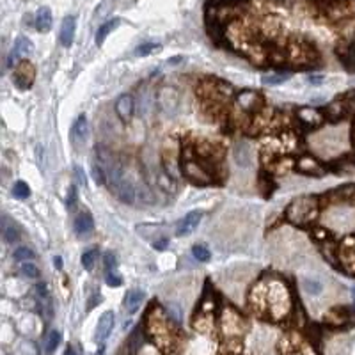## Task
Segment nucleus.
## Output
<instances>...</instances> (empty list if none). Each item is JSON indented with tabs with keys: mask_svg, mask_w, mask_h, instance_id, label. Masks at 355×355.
<instances>
[{
	"mask_svg": "<svg viewBox=\"0 0 355 355\" xmlns=\"http://www.w3.org/2000/svg\"><path fill=\"white\" fill-rule=\"evenodd\" d=\"M96 151H98L96 153L98 164H100V167L105 172L107 185H109L110 192H114V195L119 201H123L126 204H132L137 197V188L135 183L130 180L123 162L114 155V151L103 148V146H100Z\"/></svg>",
	"mask_w": 355,
	"mask_h": 355,
	"instance_id": "f257e3e1",
	"label": "nucleus"
},
{
	"mask_svg": "<svg viewBox=\"0 0 355 355\" xmlns=\"http://www.w3.org/2000/svg\"><path fill=\"white\" fill-rule=\"evenodd\" d=\"M265 286V318L282 321L293 312V297L282 279H263Z\"/></svg>",
	"mask_w": 355,
	"mask_h": 355,
	"instance_id": "f03ea898",
	"label": "nucleus"
},
{
	"mask_svg": "<svg viewBox=\"0 0 355 355\" xmlns=\"http://www.w3.org/2000/svg\"><path fill=\"white\" fill-rule=\"evenodd\" d=\"M146 334L149 336V339L160 348V350L171 351L174 346V334H172L171 321L165 316V312L162 311L158 305H151L146 314L144 320Z\"/></svg>",
	"mask_w": 355,
	"mask_h": 355,
	"instance_id": "7ed1b4c3",
	"label": "nucleus"
},
{
	"mask_svg": "<svg viewBox=\"0 0 355 355\" xmlns=\"http://www.w3.org/2000/svg\"><path fill=\"white\" fill-rule=\"evenodd\" d=\"M320 211V199L316 195H300L293 199L286 208V220L295 226H309L314 222Z\"/></svg>",
	"mask_w": 355,
	"mask_h": 355,
	"instance_id": "20e7f679",
	"label": "nucleus"
},
{
	"mask_svg": "<svg viewBox=\"0 0 355 355\" xmlns=\"http://www.w3.org/2000/svg\"><path fill=\"white\" fill-rule=\"evenodd\" d=\"M194 155H192V153L183 155V160H181V174H183L188 181H192V183L195 185H211L213 183V172L208 169L206 160H203V158L197 160Z\"/></svg>",
	"mask_w": 355,
	"mask_h": 355,
	"instance_id": "39448f33",
	"label": "nucleus"
},
{
	"mask_svg": "<svg viewBox=\"0 0 355 355\" xmlns=\"http://www.w3.org/2000/svg\"><path fill=\"white\" fill-rule=\"evenodd\" d=\"M220 330L226 337H240L245 330V320L236 309L224 307L220 312Z\"/></svg>",
	"mask_w": 355,
	"mask_h": 355,
	"instance_id": "423d86ee",
	"label": "nucleus"
},
{
	"mask_svg": "<svg viewBox=\"0 0 355 355\" xmlns=\"http://www.w3.org/2000/svg\"><path fill=\"white\" fill-rule=\"evenodd\" d=\"M288 61L291 64H298V66H305V64H312L318 59V52L314 47L307 43V41H293L288 47Z\"/></svg>",
	"mask_w": 355,
	"mask_h": 355,
	"instance_id": "0eeeda50",
	"label": "nucleus"
},
{
	"mask_svg": "<svg viewBox=\"0 0 355 355\" xmlns=\"http://www.w3.org/2000/svg\"><path fill=\"white\" fill-rule=\"evenodd\" d=\"M279 348L284 355H318L316 348L298 334H288L281 339Z\"/></svg>",
	"mask_w": 355,
	"mask_h": 355,
	"instance_id": "6e6552de",
	"label": "nucleus"
},
{
	"mask_svg": "<svg viewBox=\"0 0 355 355\" xmlns=\"http://www.w3.org/2000/svg\"><path fill=\"white\" fill-rule=\"evenodd\" d=\"M234 105L242 112L258 114L265 109V100L256 91H242V93H238L234 96Z\"/></svg>",
	"mask_w": 355,
	"mask_h": 355,
	"instance_id": "1a4fd4ad",
	"label": "nucleus"
},
{
	"mask_svg": "<svg viewBox=\"0 0 355 355\" xmlns=\"http://www.w3.org/2000/svg\"><path fill=\"white\" fill-rule=\"evenodd\" d=\"M34 78H36V68L32 66V63H29L25 59L18 61V64L15 66V71H13V82H15V86L22 91H27L34 84Z\"/></svg>",
	"mask_w": 355,
	"mask_h": 355,
	"instance_id": "9d476101",
	"label": "nucleus"
},
{
	"mask_svg": "<svg viewBox=\"0 0 355 355\" xmlns=\"http://www.w3.org/2000/svg\"><path fill=\"white\" fill-rule=\"evenodd\" d=\"M156 102L160 105V109L164 110L165 114H174L180 107V93L174 89V87H162L158 91V96H156Z\"/></svg>",
	"mask_w": 355,
	"mask_h": 355,
	"instance_id": "9b49d317",
	"label": "nucleus"
},
{
	"mask_svg": "<svg viewBox=\"0 0 355 355\" xmlns=\"http://www.w3.org/2000/svg\"><path fill=\"white\" fill-rule=\"evenodd\" d=\"M297 121L298 125L305 126L307 130H314L325 121V114L312 107H300L297 110Z\"/></svg>",
	"mask_w": 355,
	"mask_h": 355,
	"instance_id": "f8f14e48",
	"label": "nucleus"
},
{
	"mask_svg": "<svg viewBox=\"0 0 355 355\" xmlns=\"http://www.w3.org/2000/svg\"><path fill=\"white\" fill-rule=\"evenodd\" d=\"M297 171L302 172V174H309V176H321L325 172L323 165L311 155H304L297 160Z\"/></svg>",
	"mask_w": 355,
	"mask_h": 355,
	"instance_id": "ddd939ff",
	"label": "nucleus"
},
{
	"mask_svg": "<svg viewBox=\"0 0 355 355\" xmlns=\"http://www.w3.org/2000/svg\"><path fill=\"white\" fill-rule=\"evenodd\" d=\"M32 52H34V45H32L31 39L25 38V36H20V38L16 39L15 47H13V52L9 54L8 66L13 68V63H15V61H18V59L24 57V55H31Z\"/></svg>",
	"mask_w": 355,
	"mask_h": 355,
	"instance_id": "4468645a",
	"label": "nucleus"
},
{
	"mask_svg": "<svg viewBox=\"0 0 355 355\" xmlns=\"http://www.w3.org/2000/svg\"><path fill=\"white\" fill-rule=\"evenodd\" d=\"M201 217H203L201 211H190V213H187L183 219L180 220L178 227H176V234H178V236H187V234H190L195 227L199 226Z\"/></svg>",
	"mask_w": 355,
	"mask_h": 355,
	"instance_id": "2eb2a0df",
	"label": "nucleus"
},
{
	"mask_svg": "<svg viewBox=\"0 0 355 355\" xmlns=\"http://www.w3.org/2000/svg\"><path fill=\"white\" fill-rule=\"evenodd\" d=\"M75 29H77V18L75 16H66L61 25V32H59V41L63 47H71L75 39Z\"/></svg>",
	"mask_w": 355,
	"mask_h": 355,
	"instance_id": "dca6fc26",
	"label": "nucleus"
},
{
	"mask_svg": "<svg viewBox=\"0 0 355 355\" xmlns=\"http://www.w3.org/2000/svg\"><path fill=\"white\" fill-rule=\"evenodd\" d=\"M133 109H135V103H133V98L130 94H123V96L117 98L116 102V112L119 116V119L125 123H128L133 116Z\"/></svg>",
	"mask_w": 355,
	"mask_h": 355,
	"instance_id": "f3484780",
	"label": "nucleus"
},
{
	"mask_svg": "<svg viewBox=\"0 0 355 355\" xmlns=\"http://www.w3.org/2000/svg\"><path fill=\"white\" fill-rule=\"evenodd\" d=\"M337 258H339L341 261V266H343L348 273L355 275V247H350L348 243L343 242V245L337 250Z\"/></svg>",
	"mask_w": 355,
	"mask_h": 355,
	"instance_id": "a211bd4d",
	"label": "nucleus"
},
{
	"mask_svg": "<svg viewBox=\"0 0 355 355\" xmlns=\"http://www.w3.org/2000/svg\"><path fill=\"white\" fill-rule=\"evenodd\" d=\"M348 112H350V107H348L346 100H336V102H332L330 105L327 107V110H325L323 114L328 121L336 123V121H341Z\"/></svg>",
	"mask_w": 355,
	"mask_h": 355,
	"instance_id": "6ab92c4d",
	"label": "nucleus"
},
{
	"mask_svg": "<svg viewBox=\"0 0 355 355\" xmlns=\"http://www.w3.org/2000/svg\"><path fill=\"white\" fill-rule=\"evenodd\" d=\"M233 158L240 167H249V165L252 164V151H250V146L247 144L245 141L236 142V146L233 148Z\"/></svg>",
	"mask_w": 355,
	"mask_h": 355,
	"instance_id": "aec40b11",
	"label": "nucleus"
},
{
	"mask_svg": "<svg viewBox=\"0 0 355 355\" xmlns=\"http://www.w3.org/2000/svg\"><path fill=\"white\" fill-rule=\"evenodd\" d=\"M114 323H116V316H114L112 311H107L102 314L100 321H98V327H96V339L98 341H105L109 337V334L112 332L114 328Z\"/></svg>",
	"mask_w": 355,
	"mask_h": 355,
	"instance_id": "412c9836",
	"label": "nucleus"
},
{
	"mask_svg": "<svg viewBox=\"0 0 355 355\" xmlns=\"http://www.w3.org/2000/svg\"><path fill=\"white\" fill-rule=\"evenodd\" d=\"M73 229L78 236H86V234L93 233L94 220H93V217H91V213L84 211V213L77 215V219H75V222H73Z\"/></svg>",
	"mask_w": 355,
	"mask_h": 355,
	"instance_id": "4be33fe9",
	"label": "nucleus"
},
{
	"mask_svg": "<svg viewBox=\"0 0 355 355\" xmlns=\"http://www.w3.org/2000/svg\"><path fill=\"white\" fill-rule=\"evenodd\" d=\"M0 227H2V236L8 243H16L20 240V227L9 219L8 215H2Z\"/></svg>",
	"mask_w": 355,
	"mask_h": 355,
	"instance_id": "5701e85b",
	"label": "nucleus"
},
{
	"mask_svg": "<svg viewBox=\"0 0 355 355\" xmlns=\"http://www.w3.org/2000/svg\"><path fill=\"white\" fill-rule=\"evenodd\" d=\"M350 318H351V312L348 307H334L328 311V314L325 316V321L334 325V327H341V325H344L346 321H350Z\"/></svg>",
	"mask_w": 355,
	"mask_h": 355,
	"instance_id": "b1692460",
	"label": "nucleus"
},
{
	"mask_svg": "<svg viewBox=\"0 0 355 355\" xmlns=\"http://www.w3.org/2000/svg\"><path fill=\"white\" fill-rule=\"evenodd\" d=\"M337 55H339L341 63L344 64L348 71H355V43L343 45L337 48Z\"/></svg>",
	"mask_w": 355,
	"mask_h": 355,
	"instance_id": "393cba45",
	"label": "nucleus"
},
{
	"mask_svg": "<svg viewBox=\"0 0 355 355\" xmlns=\"http://www.w3.org/2000/svg\"><path fill=\"white\" fill-rule=\"evenodd\" d=\"M142 300H144V291H141V289H132V291L126 293V297H125V309L130 314H133V312L139 311Z\"/></svg>",
	"mask_w": 355,
	"mask_h": 355,
	"instance_id": "a878e982",
	"label": "nucleus"
},
{
	"mask_svg": "<svg viewBox=\"0 0 355 355\" xmlns=\"http://www.w3.org/2000/svg\"><path fill=\"white\" fill-rule=\"evenodd\" d=\"M87 117L86 114H82V116H78L77 119H75L73 126H71V135H73V141L80 142V141H86L87 137Z\"/></svg>",
	"mask_w": 355,
	"mask_h": 355,
	"instance_id": "bb28decb",
	"label": "nucleus"
},
{
	"mask_svg": "<svg viewBox=\"0 0 355 355\" xmlns=\"http://www.w3.org/2000/svg\"><path fill=\"white\" fill-rule=\"evenodd\" d=\"M52 11L48 8H41L36 13V29L39 32H48L52 29Z\"/></svg>",
	"mask_w": 355,
	"mask_h": 355,
	"instance_id": "cd10ccee",
	"label": "nucleus"
},
{
	"mask_svg": "<svg viewBox=\"0 0 355 355\" xmlns=\"http://www.w3.org/2000/svg\"><path fill=\"white\" fill-rule=\"evenodd\" d=\"M194 327H195V330L203 332V334H208V332H211V330H213V327H215L213 314L199 311V314H197V316H195V320H194Z\"/></svg>",
	"mask_w": 355,
	"mask_h": 355,
	"instance_id": "c85d7f7f",
	"label": "nucleus"
},
{
	"mask_svg": "<svg viewBox=\"0 0 355 355\" xmlns=\"http://www.w3.org/2000/svg\"><path fill=\"white\" fill-rule=\"evenodd\" d=\"M119 24H121V20L114 18V20H109L107 24H103L102 27L98 29V32H96V45H100V47H102L103 41L107 39V36H109L110 32L114 31V29H117V25H119Z\"/></svg>",
	"mask_w": 355,
	"mask_h": 355,
	"instance_id": "c756f323",
	"label": "nucleus"
},
{
	"mask_svg": "<svg viewBox=\"0 0 355 355\" xmlns=\"http://www.w3.org/2000/svg\"><path fill=\"white\" fill-rule=\"evenodd\" d=\"M59 343H61V332L52 330L47 336V339H45V353H54L57 350Z\"/></svg>",
	"mask_w": 355,
	"mask_h": 355,
	"instance_id": "7c9ffc66",
	"label": "nucleus"
},
{
	"mask_svg": "<svg viewBox=\"0 0 355 355\" xmlns=\"http://www.w3.org/2000/svg\"><path fill=\"white\" fill-rule=\"evenodd\" d=\"M215 307H217V300H215L213 293H206V295L203 297V300H201L199 311H201V312H210V314H213V312H215Z\"/></svg>",
	"mask_w": 355,
	"mask_h": 355,
	"instance_id": "2f4dec72",
	"label": "nucleus"
},
{
	"mask_svg": "<svg viewBox=\"0 0 355 355\" xmlns=\"http://www.w3.org/2000/svg\"><path fill=\"white\" fill-rule=\"evenodd\" d=\"M98 259V249H89L82 254V266L86 270H93Z\"/></svg>",
	"mask_w": 355,
	"mask_h": 355,
	"instance_id": "473e14b6",
	"label": "nucleus"
},
{
	"mask_svg": "<svg viewBox=\"0 0 355 355\" xmlns=\"http://www.w3.org/2000/svg\"><path fill=\"white\" fill-rule=\"evenodd\" d=\"M289 78V73H272L263 77V84L265 86H279V84L286 82Z\"/></svg>",
	"mask_w": 355,
	"mask_h": 355,
	"instance_id": "72a5a7b5",
	"label": "nucleus"
},
{
	"mask_svg": "<svg viewBox=\"0 0 355 355\" xmlns=\"http://www.w3.org/2000/svg\"><path fill=\"white\" fill-rule=\"evenodd\" d=\"M302 288L309 295H318V293H321V282L316 281V279H304L302 281Z\"/></svg>",
	"mask_w": 355,
	"mask_h": 355,
	"instance_id": "f704fd0d",
	"label": "nucleus"
},
{
	"mask_svg": "<svg viewBox=\"0 0 355 355\" xmlns=\"http://www.w3.org/2000/svg\"><path fill=\"white\" fill-rule=\"evenodd\" d=\"M20 272L24 273L25 277H29V279H38L39 277L38 266H36L32 261H24V263H22V266H20Z\"/></svg>",
	"mask_w": 355,
	"mask_h": 355,
	"instance_id": "c9c22d12",
	"label": "nucleus"
},
{
	"mask_svg": "<svg viewBox=\"0 0 355 355\" xmlns=\"http://www.w3.org/2000/svg\"><path fill=\"white\" fill-rule=\"evenodd\" d=\"M13 256H15L16 261L24 263V261H32L34 259V252H32L29 247H18V249L13 252Z\"/></svg>",
	"mask_w": 355,
	"mask_h": 355,
	"instance_id": "e433bc0d",
	"label": "nucleus"
},
{
	"mask_svg": "<svg viewBox=\"0 0 355 355\" xmlns=\"http://www.w3.org/2000/svg\"><path fill=\"white\" fill-rule=\"evenodd\" d=\"M13 194H15L16 199H27L29 195H31V188L24 181H16L15 187H13Z\"/></svg>",
	"mask_w": 355,
	"mask_h": 355,
	"instance_id": "4c0bfd02",
	"label": "nucleus"
},
{
	"mask_svg": "<svg viewBox=\"0 0 355 355\" xmlns=\"http://www.w3.org/2000/svg\"><path fill=\"white\" fill-rule=\"evenodd\" d=\"M192 254H194V258L197 259V261L204 263L210 259V250L206 249L204 245H194L192 247Z\"/></svg>",
	"mask_w": 355,
	"mask_h": 355,
	"instance_id": "58836bf2",
	"label": "nucleus"
},
{
	"mask_svg": "<svg viewBox=\"0 0 355 355\" xmlns=\"http://www.w3.org/2000/svg\"><path fill=\"white\" fill-rule=\"evenodd\" d=\"M158 48H160V45H156V43H144V45H141V47L135 48V55L137 57H146V55H149L151 52L158 50Z\"/></svg>",
	"mask_w": 355,
	"mask_h": 355,
	"instance_id": "ea45409f",
	"label": "nucleus"
},
{
	"mask_svg": "<svg viewBox=\"0 0 355 355\" xmlns=\"http://www.w3.org/2000/svg\"><path fill=\"white\" fill-rule=\"evenodd\" d=\"M139 353L141 355H162L160 353V348L156 346L155 343H146V344H142L141 343V346H139Z\"/></svg>",
	"mask_w": 355,
	"mask_h": 355,
	"instance_id": "a19ab883",
	"label": "nucleus"
},
{
	"mask_svg": "<svg viewBox=\"0 0 355 355\" xmlns=\"http://www.w3.org/2000/svg\"><path fill=\"white\" fill-rule=\"evenodd\" d=\"M20 355H39V350L36 346V343L32 341H24L20 346Z\"/></svg>",
	"mask_w": 355,
	"mask_h": 355,
	"instance_id": "79ce46f5",
	"label": "nucleus"
},
{
	"mask_svg": "<svg viewBox=\"0 0 355 355\" xmlns=\"http://www.w3.org/2000/svg\"><path fill=\"white\" fill-rule=\"evenodd\" d=\"M77 204H78V194H77V188L71 187L70 192H68V199H66V206L70 211L77 210Z\"/></svg>",
	"mask_w": 355,
	"mask_h": 355,
	"instance_id": "37998d69",
	"label": "nucleus"
},
{
	"mask_svg": "<svg viewBox=\"0 0 355 355\" xmlns=\"http://www.w3.org/2000/svg\"><path fill=\"white\" fill-rule=\"evenodd\" d=\"M105 281H107V284L112 286V288H117V286H121V284H123L121 275H119V273H116L114 270H112V272H107Z\"/></svg>",
	"mask_w": 355,
	"mask_h": 355,
	"instance_id": "c03bdc74",
	"label": "nucleus"
},
{
	"mask_svg": "<svg viewBox=\"0 0 355 355\" xmlns=\"http://www.w3.org/2000/svg\"><path fill=\"white\" fill-rule=\"evenodd\" d=\"M93 176H94V181H96L98 185L107 183L105 172H103V169L100 167V164H94V165H93Z\"/></svg>",
	"mask_w": 355,
	"mask_h": 355,
	"instance_id": "a18cd8bd",
	"label": "nucleus"
},
{
	"mask_svg": "<svg viewBox=\"0 0 355 355\" xmlns=\"http://www.w3.org/2000/svg\"><path fill=\"white\" fill-rule=\"evenodd\" d=\"M103 263H105L107 272H112V270L116 268V256H114L112 252H107L105 256H103Z\"/></svg>",
	"mask_w": 355,
	"mask_h": 355,
	"instance_id": "49530a36",
	"label": "nucleus"
},
{
	"mask_svg": "<svg viewBox=\"0 0 355 355\" xmlns=\"http://www.w3.org/2000/svg\"><path fill=\"white\" fill-rule=\"evenodd\" d=\"M75 174H77V180L80 185H86V174H84V171L78 165H75Z\"/></svg>",
	"mask_w": 355,
	"mask_h": 355,
	"instance_id": "de8ad7c7",
	"label": "nucleus"
},
{
	"mask_svg": "<svg viewBox=\"0 0 355 355\" xmlns=\"http://www.w3.org/2000/svg\"><path fill=\"white\" fill-rule=\"evenodd\" d=\"M167 243H169V240H167V238L156 240V242H155V249H156V250H164L165 247H167Z\"/></svg>",
	"mask_w": 355,
	"mask_h": 355,
	"instance_id": "09e8293b",
	"label": "nucleus"
},
{
	"mask_svg": "<svg viewBox=\"0 0 355 355\" xmlns=\"http://www.w3.org/2000/svg\"><path fill=\"white\" fill-rule=\"evenodd\" d=\"M321 80H323V77H318V75H316V77H311V78H309V82L314 84V86H320Z\"/></svg>",
	"mask_w": 355,
	"mask_h": 355,
	"instance_id": "8fccbe9b",
	"label": "nucleus"
},
{
	"mask_svg": "<svg viewBox=\"0 0 355 355\" xmlns=\"http://www.w3.org/2000/svg\"><path fill=\"white\" fill-rule=\"evenodd\" d=\"M54 263H55V266H57V268H63V258H59V256H57V258L54 259Z\"/></svg>",
	"mask_w": 355,
	"mask_h": 355,
	"instance_id": "3c124183",
	"label": "nucleus"
},
{
	"mask_svg": "<svg viewBox=\"0 0 355 355\" xmlns=\"http://www.w3.org/2000/svg\"><path fill=\"white\" fill-rule=\"evenodd\" d=\"M64 355H77V351H75V348L68 346V348H66V351H64Z\"/></svg>",
	"mask_w": 355,
	"mask_h": 355,
	"instance_id": "603ef678",
	"label": "nucleus"
},
{
	"mask_svg": "<svg viewBox=\"0 0 355 355\" xmlns=\"http://www.w3.org/2000/svg\"><path fill=\"white\" fill-rule=\"evenodd\" d=\"M353 309H355V288H353Z\"/></svg>",
	"mask_w": 355,
	"mask_h": 355,
	"instance_id": "864d4df0",
	"label": "nucleus"
},
{
	"mask_svg": "<svg viewBox=\"0 0 355 355\" xmlns=\"http://www.w3.org/2000/svg\"><path fill=\"white\" fill-rule=\"evenodd\" d=\"M0 355H8V353H6V351H2V353H0Z\"/></svg>",
	"mask_w": 355,
	"mask_h": 355,
	"instance_id": "5fc2aeb1",
	"label": "nucleus"
}]
</instances>
